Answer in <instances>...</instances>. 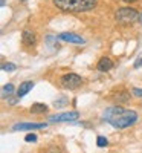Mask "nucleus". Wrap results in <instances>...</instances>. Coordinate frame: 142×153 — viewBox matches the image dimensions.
<instances>
[{
    "label": "nucleus",
    "instance_id": "f257e3e1",
    "mask_svg": "<svg viewBox=\"0 0 142 153\" xmlns=\"http://www.w3.org/2000/svg\"><path fill=\"white\" fill-rule=\"evenodd\" d=\"M138 113L135 110H127L119 106H113L104 110L102 113V120L107 121L115 129H127V127L133 126L138 121Z\"/></svg>",
    "mask_w": 142,
    "mask_h": 153
},
{
    "label": "nucleus",
    "instance_id": "f03ea898",
    "mask_svg": "<svg viewBox=\"0 0 142 153\" xmlns=\"http://www.w3.org/2000/svg\"><path fill=\"white\" fill-rule=\"evenodd\" d=\"M63 12H87L96 6V0H52Z\"/></svg>",
    "mask_w": 142,
    "mask_h": 153
},
{
    "label": "nucleus",
    "instance_id": "7ed1b4c3",
    "mask_svg": "<svg viewBox=\"0 0 142 153\" xmlns=\"http://www.w3.org/2000/svg\"><path fill=\"white\" fill-rule=\"evenodd\" d=\"M115 19L118 22H121V23H132L136 19H139V14H138V11L135 8L125 6V8H119L118 11H116Z\"/></svg>",
    "mask_w": 142,
    "mask_h": 153
},
{
    "label": "nucleus",
    "instance_id": "20e7f679",
    "mask_svg": "<svg viewBox=\"0 0 142 153\" xmlns=\"http://www.w3.org/2000/svg\"><path fill=\"white\" fill-rule=\"evenodd\" d=\"M60 83L64 89H69V91H73V89H78L81 84H83V78L80 75H76L73 72H69V74H64L61 78H60Z\"/></svg>",
    "mask_w": 142,
    "mask_h": 153
},
{
    "label": "nucleus",
    "instance_id": "39448f33",
    "mask_svg": "<svg viewBox=\"0 0 142 153\" xmlns=\"http://www.w3.org/2000/svg\"><path fill=\"white\" fill-rule=\"evenodd\" d=\"M80 118V112L72 110V112H63V113H55V115H50L47 118L49 123H70Z\"/></svg>",
    "mask_w": 142,
    "mask_h": 153
},
{
    "label": "nucleus",
    "instance_id": "423d86ee",
    "mask_svg": "<svg viewBox=\"0 0 142 153\" xmlns=\"http://www.w3.org/2000/svg\"><path fill=\"white\" fill-rule=\"evenodd\" d=\"M46 123H18L12 126V132H23V130H38V129H46Z\"/></svg>",
    "mask_w": 142,
    "mask_h": 153
},
{
    "label": "nucleus",
    "instance_id": "0eeeda50",
    "mask_svg": "<svg viewBox=\"0 0 142 153\" xmlns=\"http://www.w3.org/2000/svg\"><path fill=\"white\" fill-rule=\"evenodd\" d=\"M57 38H58V40H61V42L75 43V45H84V43H86V40H84L81 35L73 34V32H61V34L57 35Z\"/></svg>",
    "mask_w": 142,
    "mask_h": 153
},
{
    "label": "nucleus",
    "instance_id": "6e6552de",
    "mask_svg": "<svg viewBox=\"0 0 142 153\" xmlns=\"http://www.w3.org/2000/svg\"><path fill=\"white\" fill-rule=\"evenodd\" d=\"M35 86V83L34 81H31V80H28V81H23V83H20V86H18V89H17V98H23L24 95H28L31 91H32V87Z\"/></svg>",
    "mask_w": 142,
    "mask_h": 153
},
{
    "label": "nucleus",
    "instance_id": "1a4fd4ad",
    "mask_svg": "<svg viewBox=\"0 0 142 153\" xmlns=\"http://www.w3.org/2000/svg\"><path fill=\"white\" fill-rule=\"evenodd\" d=\"M113 66H115L113 61H112L109 57H102V58H99V61H98L96 69H98L99 72H109Z\"/></svg>",
    "mask_w": 142,
    "mask_h": 153
},
{
    "label": "nucleus",
    "instance_id": "9d476101",
    "mask_svg": "<svg viewBox=\"0 0 142 153\" xmlns=\"http://www.w3.org/2000/svg\"><path fill=\"white\" fill-rule=\"evenodd\" d=\"M35 40H37V37H35V34L32 31H28L26 29V31L21 32V43L24 46H32L35 43Z\"/></svg>",
    "mask_w": 142,
    "mask_h": 153
},
{
    "label": "nucleus",
    "instance_id": "9b49d317",
    "mask_svg": "<svg viewBox=\"0 0 142 153\" xmlns=\"http://www.w3.org/2000/svg\"><path fill=\"white\" fill-rule=\"evenodd\" d=\"M47 109H49V107H47L44 103H34V104L31 106L29 112L34 113V115H41V113H46Z\"/></svg>",
    "mask_w": 142,
    "mask_h": 153
},
{
    "label": "nucleus",
    "instance_id": "f8f14e48",
    "mask_svg": "<svg viewBox=\"0 0 142 153\" xmlns=\"http://www.w3.org/2000/svg\"><path fill=\"white\" fill-rule=\"evenodd\" d=\"M115 100L118 101V103H127V101L130 100V92H127V91H119L118 94L115 95Z\"/></svg>",
    "mask_w": 142,
    "mask_h": 153
},
{
    "label": "nucleus",
    "instance_id": "ddd939ff",
    "mask_svg": "<svg viewBox=\"0 0 142 153\" xmlns=\"http://www.w3.org/2000/svg\"><path fill=\"white\" fill-rule=\"evenodd\" d=\"M12 92H14V84H5V86L2 87V98L11 97Z\"/></svg>",
    "mask_w": 142,
    "mask_h": 153
},
{
    "label": "nucleus",
    "instance_id": "4468645a",
    "mask_svg": "<svg viewBox=\"0 0 142 153\" xmlns=\"http://www.w3.org/2000/svg\"><path fill=\"white\" fill-rule=\"evenodd\" d=\"M16 69H17V66L14 65V63H3L2 65V71H5V72H12Z\"/></svg>",
    "mask_w": 142,
    "mask_h": 153
},
{
    "label": "nucleus",
    "instance_id": "2eb2a0df",
    "mask_svg": "<svg viewBox=\"0 0 142 153\" xmlns=\"http://www.w3.org/2000/svg\"><path fill=\"white\" fill-rule=\"evenodd\" d=\"M96 146H98V147H107V146H109L107 138H104V136H98V138H96Z\"/></svg>",
    "mask_w": 142,
    "mask_h": 153
},
{
    "label": "nucleus",
    "instance_id": "dca6fc26",
    "mask_svg": "<svg viewBox=\"0 0 142 153\" xmlns=\"http://www.w3.org/2000/svg\"><path fill=\"white\" fill-rule=\"evenodd\" d=\"M66 103H67V98H66V97H63V98H60V100L54 101V106H55V107H63Z\"/></svg>",
    "mask_w": 142,
    "mask_h": 153
},
{
    "label": "nucleus",
    "instance_id": "f3484780",
    "mask_svg": "<svg viewBox=\"0 0 142 153\" xmlns=\"http://www.w3.org/2000/svg\"><path fill=\"white\" fill-rule=\"evenodd\" d=\"M24 141L26 143H35L37 141V135L35 133H28L26 136H24Z\"/></svg>",
    "mask_w": 142,
    "mask_h": 153
},
{
    "label": "nucleus",
    "instance_id": "a211bd4d",
    "mask_svg": "<svg viewBox=\"0 0 142 153\" xmlns=\"http://www.w3.org/2000/svg\"><path fill=\"white\" fill-rule=\"evenodd\" d=\"M133 66H135L136 69L142 66V54H141V55H139V57H138V58L135 60V63H133Z\"/></svg>",
    "mask_w": 142,
    "mask_h": 153
},
{
    "label": "nucleus",
    "instance_id": "6ab92c4d",
    "mask_svg": "<svg viewBox=\"0 0 142 153\" xmlns=\"http://www.w3.org/2000/svg\"><path fill=\"white\" fill-rule=\"evenodd\" d=\"M132 94H133L135 97H142V89H138V87H133V91H132Z\"/></svg>",
    "mask_w": 142,
    "mask_h": 153
},
{
    "label": "nucleus",
    "instance_id": "aec40b11",
    "mask_svg": "<svg viewBox=\"0 0 142 153\" xmlns=\"http://www.w3.org/2000/svg\"><path fill=\"white\" fill-rule=\"evenodd\" d=\"M122 2H125V3H135V2H138V0H122Z\"/></svg>",
    "mask_w": 142,
    "mask_h": 153
},
{
    "label": "nucleus",
    "instance_id": "412c9836",
    "mask_svg": "<svg viewBox=\"0 0 142 153\" xmlns=\"http://www.w3.org/2000/svg\"><path fill=\"white\" fill-rule=\"evenodd\" d=\"M0 5H2V6H5V0H0Z\"/></svg>",
    "mask_w": 142,
    "mask_h": 153
},
{
    "label": "nucleus",
    "instance_id": "4be33fe9",
    "mask_svg": "<svg viewBox=\"0 0 142 153\" xmlns=\"http://www.w3.org/2000/svg\"><path fill=\"white\" fill-rule=\"evenodd\" d=\"M139 20H141V22H142V14H139Z\"/></svg>",
    "mask_w": 142,
    "mask_h": 153
}]
</instances>
